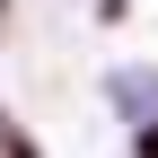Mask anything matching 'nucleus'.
<instances>
[{
  "instance_id": "obj_4",
  "label": "nucleus",
  "mask_w": 158,
  "mask_h": 158,
  "mask_svg": "<svg viewBox=\"0 0 158 158\" xmlns=\"http://www.w3.org/2000/svg\"><path fill=\"white\" fill-rule=\"evenodd\" d=\"M9 18H18V0H0V35H9Z\"/></svg>"
},
{
  "instance_id": "obj_3",
  "label": "nucleus",
  "mask_w": 158,
  "mask_h": 158,
  "mask_svg": "<svg viewBox=\"0 0 158 158\" xmlns=\"http://www.w3.org/2000/svg\"><path fill=\"white\" fill-rule=\"evenodd\" d=\"M0 149H35V132H27V123H9V106H0Z\"/></svg>"
},
{
  "instance_id": "obj_2",
  "label": "nucleus",
  "mask_w": 158,
  "mask_h": 158,
  "mask_svg": "<svg viewBox=\"0 0 158 158\" xmlns=\"http://www.w3.org/2000/svg\"><path fill=\"white\" fill-rule=\"evenodd\" d=\"M132 149H141V158H158V106L141 114V123H132Z\"/></svg>"
},
{
  "instance_id": "obj_1",
  "label": "nucleus",
  "mask_w": 158,
  "mask_h": 158,
  "mask_svg": "<svg viewBox=\"0 0 158 158\" xmlns=\"http://www.w3.org/2000/svg\"><path fill=\"white\" fill-rule=\"evenodd\" d=\"M106 97H114V114H149L158 106V62H123L106 79Z\"/></svg>"
}]
</instances>
